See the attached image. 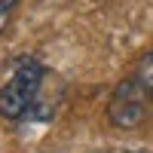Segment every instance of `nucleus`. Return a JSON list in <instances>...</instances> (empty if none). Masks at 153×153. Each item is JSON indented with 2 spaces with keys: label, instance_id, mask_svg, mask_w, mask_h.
Listing matches in <instances>:
<instances>
[{
  "label": "nucleus",
  "instance_id": "4",
  "mask_svg": "<svg viewBox=\"0 0 153 153\" xmlns=\"http://www.w3.org/2000/svg\"><path fill=\"white\" fill-rule=\"evenodd\" d=\"M12 9H16V0H0V31L6 28V19H9Z\"/></svg>",
  "mask_w": 153,
  "mask_h": 153
},
{
  "label": "nucleus",
  "instance_id": "1",
  "mask_svg": "<svg viewBox=\"0 0 153 153\" xmlns=\"http://www.w3.org/2000/svg\"><path fill=\"white\" fill-rule=\"evenodd\" d=\"M46 80V68L37 58H19L12 76L0 86V117L3 120H22L25 113L34 107L37 95H40V86Z\"/></svg>",
  "mask_w": 153,
  "mask_h": 153
},
{
  "label": "nucleus",
  "instance_id": "5",
  "mask_svg": "<svg viewBox=\"0 0 153 153\" xmlns=\"http://www.w3.org/2000/svg\"><path fill=\"white\" fill-rule=\"evenodd\" d=\"M129 153H141V150H129Z\"/></svg>",
  "mask_w": 153,
  "mask_h": 153
},
{
  "label": "nucleus",
  "instance_id": "3",
  "mask_svg": "<svg viewBox=\"0 0 153 153\" xmlns=\"http://www.w3.org/2000/svg\"><path fill=\"white\" fill-rule=\"evenodd\" d=\"M135 80L144 86V92L153 98V49H147V52L138 58V65H135Z\"/></svg>",
  "mask_w": 153,
  "mask_h": 153
},
{
  "label": "nucleus",
  "instance_id": "2",
  "mask_svg": "<svg viewBox=\"0 0 153 153\" xmlns=\"http://www.w3.org/2000/svg\"><path fill=\"white\" fill-rule=\"evenodd\" d=\"M147 92L144 86L129 76V80H123L117 89H113V95L107 101V120L117 126V129H135L138 123L147 117Z\"/></svg>",
  "mask_w": 153,
  "mask_h": 153
}]
</instances>
